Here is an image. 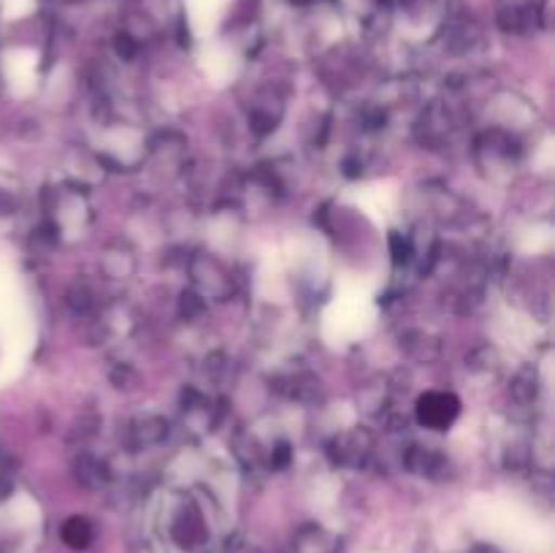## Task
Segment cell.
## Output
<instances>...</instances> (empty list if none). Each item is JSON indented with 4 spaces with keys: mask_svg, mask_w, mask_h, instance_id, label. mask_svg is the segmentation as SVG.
Masks as SVG:
<instances>
[{
    "mask_svg": "<svg viewBox=\"0 0 555 553\" xmlns=\"http://www.w3.org/2000/svg\"><path fill=\"white\" fill-rule=\"evenodd\" d=\"M461 401L453 394L434 390L417 401V421L428 428H448L459 417Z\"/></svg>",
    "mask_w": 555,
    "mask_h": 553,
    "instance_id": "cell-1",
    "label": "cell"
},
{
    "mask_svg": "<svg viewBox=\"0 0 555 553\" xmlns=\"http://www.w3.org/2000/svg\"><path fill=\"white\" fill-rule=\"evenodd\" d=\"M63 542L65 545L76 548V551H81V548H87L92 542V526L87 518H68L63 524Z\"/></svg>",
    "mask_w": 555,
    "mask_h": 553,
    "instance_id": "cell-2",
    "label": "cell"
},
{
    "mask_svg": "<svg viewBox=\"0 0 555 553\" xmlns=\"http://www.w3.org/2000/svg\"><path fill=\"white\" fill-rule=\"evenodd\" d=\"M475 553H499V551H493V548H486V545H482V548H477Z\"/></svg>",
    "mask_w": 555,
    "mask_h": 553,
    "instance_id": "cell-3",
    "label": "cell"
}]
</instances>
